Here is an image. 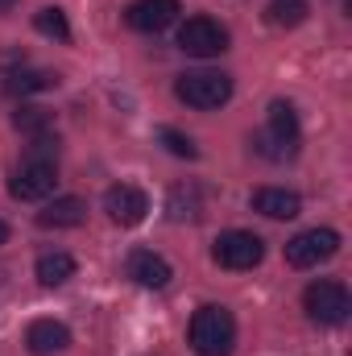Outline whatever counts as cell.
Segmentation results:
<instances>
[{
	"mask_svg": "<svg viewBox=\"0 0 352 356\" xmlns=\"http://www.w3.org/2000/svg\"><path fill=\"white\" fill-rule=\"evenodd\" d=\"M25 344L33 356H54L71 348V327L58 323V319H33L29 332H25Z\"/></svg>",
	"mask_w": 352,
	"mask_h": 356,
	"instance_id": "8fae6325",
	"label": "cell"
},
{
	"mask_svg": "<svg viewBox=\"0 0 352 356\" xmlns=\"http://www.w3.org/2000/svg\"><path fill=\"white\" fill-rule=\"evenodd\" d=\"M13 124H17L21 133L38 137V133H50L54 112H50V108H38V104H25V108H17V112H13Z\"/></svg>",
	"mask_w": 352,
	"mask_h": 356,
	"instance_id": "ac0fdd59",
	"label": "cell"
},
{
	"mask_svg": "<svg viewBox=\"0 0 352 356\" xmlns=\"http://www.w3.org/2000/svg\"><path fill=\"white\" fill-rule=\"evenodd\" d=\"M216 266L232 269V273H245V269H257L265 257V241L257 232H245V228H232V232H220L216 236V249H211Z\"/></svg>",
	"mask_w": 352,
	"mask_h": 356,
	"instance_id": "3957f363",
	"label": "cell"
},
{
	"mask_svg": "<svg viewBox=\"0 0 352 356\" xmlns=\"http://www.w3.org/2000/svg\"><path fill=\"white\" fill-rule=\"evenodd\" d=\"M175 95L186 108L211 112V108H220V104L232 99V79L224 71H186V75H178Z\"/></svg>",
	"mask_w": 352,
	"mask_h": 356,
	"instance_id": "7a4b0ae2",
	"label": "cell"
},
{
	"mask_svg": "<svg viewBox=\"0 0 352 356\" xmlns=\"http://www.w3.org/2000/svg\"><path fill=\"white\" fill-rule=\"evenodd\" d=\"M178 13H182L178 0H133L125 17H129V25L141 29V33H162V29H170L178 21Z\"/></svg>",
	"mask_w": 352,
	"mask_h": 356,
	"instance_id": "9c48e42d",
	"label": "cell"
},
{
	"mask_svg": "<svg viewBox=\"0 0 352 356\" xmlns=\"http://www.w3.org/2000/svg\"><path fill=\"white\" fill-rule=\"evenodd\" d=\"M58 88V75L54 71H13L4 79L8 95H38V91H54Z\"/></svg>",
	"mask_w": 352,
	"mask_h": 356,
	"instance_id": "2e32d148",
	"label": "cell"
},
{
	"mask_svg": "<svg viewBox=\"0 0 352 356\" xmlns=\"http://www.w3.org/2000/svg\"><path fill=\"white\" fill-rule=\"evenodd\" d=\"M33 25H38V33L54 38V42H71V21H67L63 8H42V13L33 17Z\"/></svg>",
	"mask_w": 352,
	"mask_h": 356,
	"instance_id": "d6986e66",
	"label": "cell"
},
{
	"mask_svg": "<svg viewBox=\"0 0 352 356\" xmlns=\"http://www.w3.org/2000/svg\"><path fill=\"white\" fill-rule=\"evenodd\" d=\"M158 137H162V145H166V149H170L175 158H186V162H191V158H199V145H195V141H191L186 133L170 129V124H166V129H158Z\"/></svg>",
	"mask_w": 352,
	"mask_h": 356,
	"instance_id": "44dd1931",
	"label": "cell"
},
{
	"mask_svg": "<svg viewBox=\"0 0 352 356\" xmlns=\"http://www.w3.org/2000/svg\"><path fill=\"white\" fill-rule=\"evenodd\" d=\"M104 211H108L112 224L137 228V224L150 216V195H145L141 186H133V182H116V186L104 191Z\"/></svg>",
	"mask_w": 352,
	"mask_h": 356,
	"instance_id": "ba28073f",
	"label": "cell"
},
{
	"mask_svg": "<svg viewBox=\"0 0 352 356\" xmlns=\"http://www.w3.org/2000/svg\"><path fill=\"white\" fill-rule=\"evenodd\" d=\"M125 273L137 282V286H145V290H162L170 277H175V269L166 257H158V253H150V249H133L129 253V261H125Z\"/></svg>",
	"mask_w": 352,
	"mask_h": 356,
	"instance_id": "30bf717a",
	"label": "cell"
},
{
	"mask_svg": "<svg viewBox=\"0 0 352 356\" xmlns=\"http://www.w3.org/2000/svg\"><path fill=\"white\" fill-rule=\"evenodd\" d=\"M166 207H170V220H195V216H199V195L186 191V186H175Z\"/></svg>",
	"mask_w": 352,
	"mask_h": 356,
	"instance_id": "ffe728a7",
	"label": "cell"
},
{
	"mask_svg": "<svg viewBox=\"0 0 352 356\" xmlns=\"http://www.w3.org/2000/svg\"><path fill=\"white\" fill-rule=\"evenodd\" d=\"M186 340L199 356H228L237 348V319L228 307H199L191 315Z\"/></svg>",
	"mask_w": 352,
	"mask_h": 356,
	"instance_id": "6da1fadb",
	"label": "cell"
},
{
	"mask_svg": "<svg viewBox=\"0 0 352 356\" xmlns=\"http://www.w3.org/2000/svg\"><path fill=\"white\" fill-rule=\"evenodd\" d=\"M83 220H88V203L75 199V195H63V199H54L46 211H38V224H42V228H79Z\"/></svg>",
	"mask_w": 352,
	"mask_h": 356,
	"instance_id": "5bb4252c",
	"label": "cell"
},
{
	"mask_svg": "<svg viewBox=\"0 0 352 356\" xmlns=\"http://www.w3.org/2000/svg\"><path fill=\"white\" fill-rule=\"evenodd\" d=\"M33 273H38L42 286H63V282L75 277V257H71V253H42L38 266H33Z\"/></svg>",
	"mask_w": 352,
	"mask_h": 356,
	"instance_id": "9a60e30c",
	"label": "cell"
},
{
	"mask_svg": "<svg viewBox=\"0 0 352 356\" xmlns=\"http://www.w3.org/2000/svg\"><path fill=\"white\" fill-rule=\"evenodd\" d=\"M303 307H307V315H311L315 323L336 327V323H344V319H349L352 298H349V290H344V282L323 277V282H311V286L303 290Z\"/></svg>",
	"mask_w": 352,
	"mask_h": 356,
	"instance_id": "277c9868",
	"label": "cell"
},
{
	"mask_svg": "<svg viewBox=\"0 0 352 356\" xmlns=\"http://www.w3.org/2000/svg\"><path fill=\"white\" fill-rule=\"evenodd\" d=\"M13 4H17V0H0V13H8V8H13Z\"/></svg>",
	"mask_w": 352,
	"mask_h": 356,
	"instance_id": "603a6c76",
	"label": "cell"
},
{
	"mask_svg": "<svg viewBox=\"0 0 352 356\" xmlns=\"http://www.w3.org/2000/svg\"><path fill=\"white\" fill-rule=\"evenodd\" d=\"M253 211H262L269 220H294L303 211V199L286 186H262V191H253Z\"/></svg>",
	"mask_w": 352,
	"mask_h": 356,
	"instance_id": "4fadbf2b",
	"label": "cell"
},
{
	"mask_svg": "<svg viewBox=\"0 0 352 356\" xmlns=\"http://www.w3.org/2000/svg\"><path fill=\"white\" fill-rule=\"evenodd\" d=\"M178 50L191 54V58H216V54L228 50V29L211 17H191L178 29Z\"/></svg>",
	"mask_w": 352,
	"mask_h": 356,
	"instance_id": "8992f818",
	"label": "cell"
},
{
	"mask_svg": "<svg viewBox=\"0 0 352 356\" xmlns=\"http://www.w3.org/2000/svg\"><path fill=\"white\" fill-rule=\"evenodd\" d=\"M269 141H273L286 158L298 149V116H294V108H290L286 99H273V104H269Z\"/></svg>",
	"mask_w": 352,
	"mask_h": 356,
	"instance_id": "7c38bea8",
	"label": "cell"
},
{
	"mask_svg": "<svg viewBox=\"0 0 352 356\" xmlns=\"http://www.w3.org/2000/svg\"><path fill=\"white\" fill-rule=\"evenodd\" d=\"M340 253V232L332 228H307L294 241H286V266L294 269H311L319 261H332Z\"/></svg>",
	"mask_w": 352,
	"mask_h": 356,
	"instance_id": "5b68a950",
	"label": "cell"
},
{
	"mask_svg": "<svg viewBox=\"0 0 352 356\" xmlns=\"http://www.w3.org/2000/svg\"><path fill=\"white\" fill-rule=\"evenodd\" d=\"M54 186H58V166L54 162H33V158H25L21 170L8 182L13 199H21V203H42V199L54 195Z\"/></svg>",
	"mask_w": 352,
	"mask_h": 356,
	"instance_id": "52a82bcc",
	"label": "cell"
},
{
	"mask_svg": "<svg viewBox=\"0 0 352 356\" xmlns=\"http://www.w3.org/2000/svg\"><path fill=\"white\" fill-rule=\"evenodd\" d=\"M265 21H269L273 29H294V25H303V21H307V0H273V4L265 8Z\"/></svg>",
	"mask_w": 352,
	"mask_h": 356,
	"instance_id": "e0dca14e",
	"label": "cell"
},
{
	"mask_svg": "<svg viewBox=\"0 0 352 356\" xmlns=\"http://www.w3.org/2000/svg\"><path fill=\"white\" fill-rule=\"evenodd\" d=\"M4 241H8V224L0 220V245H4Z\"/></svg>",
	"mask_w": 352,
	"mask_h": 356,
	"instance_id": "7402d4cb",
	"label": "cell"
}]
</instances>
